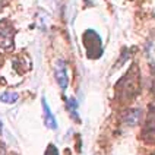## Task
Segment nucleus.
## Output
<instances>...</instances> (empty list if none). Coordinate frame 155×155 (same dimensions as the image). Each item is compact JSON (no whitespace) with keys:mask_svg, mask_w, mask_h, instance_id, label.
<instances>
[{"mask_svg":"<svg viewBox=\"0 0 155 155\" xmlns=\"http://www.w3.org/2000/svg\"><path fill=\"white\" fill-rule=\"evenodd\" d=\"M138 76L135 75V67H132L126 76H123V79L117 83V94L121 100H129L133 98L138 94V85H136Z\"/></svg>","mask_w":155,"mask_h":155,"instance_id":"1","label":"nucleus"},{"mask_svg":"<svg viewBox=\"0 0 155 155\" xmlns=\"http://www.w3.org/2000/svg\"><path fill=\"white\" fill-rule=\"evenodd\" d=\"M83 45L89 59H98L103 56V39L94 29H88L83 34Z\"/></svg>","mask_w":155,"mask_h":155,"instance_id":"2","label":"nucleus"},{"mask_svg":"<svg viewBox=\"0 0 155 155\" xmlns=\"http://www.w3.org/2000/svg\"><path fill=\"white\" fill-rule=\"evenodd\" d=\"M13 37H15V29H13L12 24L7 21H0V47L12 48Z\"/></svg>","mask_w":155,"mask_h":155,"instance_id":"3","label":"nucleus"},{"mask_svg":"<svg viewBox=\"0 0 155 155\" xmlns=\"http://www.w3.org/2000/svg\"><path fill=\"white\" fill-rule=\"evenodd\" d=\"M54 78L56 82L59 83V86L62 88V91L67 89L69 85V75H67V66L65 60H57L54 65Z\"/></svg>","mask_w":155,"mask_h":155,"instance_id":"4","label":"nucleus"},{"mask_svg":"<svg viewBox=\"0 0 155 155\" xmlns=\"http://www.w3.org/2000/svg\"><path fill=\"white\" fill-rule=\"evenodd\" d=\"M41 104H42V111H44V120H45V124H47L50 129L56 130V129H57V120H56L54 114L51 113V110H50V107H48L45 98L41 100Z\"/></svg>","mask_w":155,"mask_h":155,"instance_id":"5","label":"nucleus"},{"mask_svg":"<svg viewBox=\"0 0 155 155\" xmlns=\"http://www.w3.org/2000/svg\"><path fill=\"white\" fill-rule=\"evenodd\" d=\"M139 117H141V110L138 108V110H132V111H129L126 117H124V121H126V124L127 126H135L138 121H139Z\"/></svg>","mask_w":155,"mask_h":155,"instance_id":"6","label":"nucleus"},{"mask_svg":"<svg viewBox=\"0 0 155 155\" xmlns=\"http://www.w3.org/2000/svg\"><path fill=\"white\" fill-rule=\"evenodd\" d=\"M18 98H19V95H18L16 92H9V91H6V92H1V94H0V101L4 103V104H15V103L18 101Z\"/></svg>","mask_w":155,"mask_h":155,"instance_id":"7","label":"nucleus"},{"mask_svg":"<svg viewBox=\"0 0 155 155\" xmlns=\"http://www.w3.org/2000/svg\"><path fill=\"white\" fill-rule=\"evenodd\" d=\"M66 105H67L70 114L73 116V118H75V120H79V114H78V101L76 100H75V98H69V100L66 101Z\"/></svg>","mask_w":155,"mask_h":155,"instance_id":"8","label":"nucleus"},{"mask_svg":"<svg viewBox=\"0 0 155 155\" xmlns=\"http://www.w3.org/2000/svg\"><path fill=\"white\" fill-rule=\"evenodd\" d=\"M44 155H59V151H57V148L54 145H48V148H47Z\"/></svg>","mask_w":155,"mask_h":155,"instance_id":"9","label":"nucleus"}]
</instances>
